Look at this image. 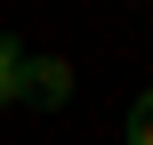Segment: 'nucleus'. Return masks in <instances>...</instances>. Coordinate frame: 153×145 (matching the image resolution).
<instances>
[{"label": "nucleus", "instance_id": "obj_2", "mask_svg": "<svg viewBox=\"0 0 153 145\" xmlns=\"http://www.w3.org/2000/svg\"><path fill=\"white\" fill-rule=\"evenodd\" d=\"M24 57H32V48H24L16 32H0V105H16V89H24Z\"/></svg>", "mask_w": 153, "mask_h": 145}, {"label": "nucleus", "instance_id": "obj_1", "mask_svg": "<svg viewBox=\"0 0 153 145\" xmlns=\"http://www.w3.org/2000/svg\"><path fill=\"white\" fill-rule=\"evenodd\" d=\"M16 105H32V113L73 105V65H65V57H24V89H16Z\"/></svg>", "mask_w": 153, "mask_h": 145}, {"label": "nucleus", "instance_id": "obj_3", "mask_svg": "<svg viewBox=\"0 0 153 145\" xmlns=\"http://www.w3.org/2000/svg\"><path fill=\"white\" fill-rule=\"evenodd\" d=\"M121 137H129V145H153V89L129 105V129H121Z\"/></svg>", "mask_w": 153, "mask_h": 145}]
</instances>
